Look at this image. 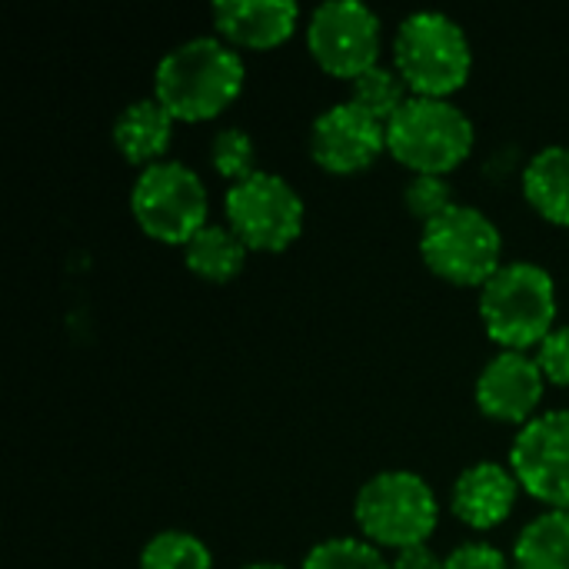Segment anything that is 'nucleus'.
<instances>
[{
  "instance_id": "obj_5",
  "label": "nucleus",
  "mask_w": 569,
  "mask_h": 569,
  "mask_svg": "<svg viewBox=\"0 0 569 569\" xmlns=\"http://www.w3.org/2000/svg\"><path fill=\"white\" fill-rule=\"evenodd\" d=\"M473 120L447 97H410L387 123V150L413 173L447 177L473 150Z\"/></svg>"
},
{
  "instance_id": "obj_11",
  "label": "nucleus",
  "mask_w": 569,
  "mask_h": 569,
  "mask_svg": "<svg viewBox=\"0 0 569 569\" xmlns=\"http://www.w3.org/2000/svg\"><path fill=\"white\" fill-rule=\"evenodd\" d=\"M387 150V123L353 100L327 107L310 123V157L330 173H360Z\"/></svg>"
},
{
  "instance_id": "obj_19",
  "label": "nucleus",
  "mask_w": 569,
  "mask_h": 569,
  "mask_svg": "<svg viewBox=\"0 0 569 569\" xmlns=\"http://www.w3.org/2000/svg\"><path fill=\"white\" fill-rule=\"evenodd\" d=\"M140 569H213V553L187 530H163L140 550Z\"/></svg>"
},
{
  "instance_id": "obj_8",
  "label": "nucleus",
  "mask_w": 569,
  "mask_h": 569,
  "mask_svg": "<svg viewBox=\"0 0 569 569\" xmlns=\"http://www.w3.org/2000/svg\"><path fill=\"white\" fill-rule=\"evenodd\" d=\"M223 213L230 230L250 247L263 253L287 250L300 233L307 220L303 197L270 170H257L253 177L230 183L223 197Z\"/></svg>"
},
{
  "instance_id": "obj_2",
  "label": "nucleus",
  "mask_w": 569,
  "mask_h": 569,
  "mask_svg": "<svg viewBox=\"0 0 569 569\" xmlns=\"http://www.w3.org/2000/svg\"><path fill=\"white\" fill-rule=\"evenodd\" d=\"M480 320L503 350H533L557 327V283L530 260L503 263L480 287Z\"/></svg>"
},
{
  "instance_id": "obj_6",
  "label": "nucleus",
  "mask_w": 569,
  "mask_h": 569,
  "mask_svg": "<svg viewBox=\"0 0 569 569\" xmlns=\"http://www.w3.org/2000/svg\"><path fill=\"white\" fill-rule=\"evenodd\" d=\"M420 257L447 283L483 287L503 267V237L483 210L453 203L423 227Z\"/></svg>"
},
{
  "instance_id": "obj_22",
  "label": "nucleus",
  "mask_w": 569,
  "mask_h": 569,
  "mask_svg": "<svg viewBox=\"0 0 569 569\" xmlns=\"http://www.w3.org/2000/svg\"><path fill=\"white\" fill-rule=\"evenodd\" d=\"M210 163L230 183H240V180L253 177L257 173V143H253V137L247 130H240V127L217 130L213 140H210Z\"/></svg>"
},
{
  "instance_id": "obj_15",
  "label": "nucleus",
  "mask_w": 569,
  "mask_h": 569,
  "mask_svg": "<svg viewBox=\"0 0 569 569\" xmlns=\"http://www.w3.org/2000/svg\"><path fill=\"white\" fill-rule=\"evenodd\" d=\"M173 113L157 100V97H143L127 103L117 120H113V143L117 150L137 163L140 170L150 163H160L163 153L170 150L173 140Z\"/></svg>"
},
{
  "instance_id": "obj_1",
  "label": "nucleus",
  "mask_w": 569,
  "mask_h": 569,
  "mask_svg": "<svg viewBox=\"0 0 569 569\" xmlns=\"http://www.w3.org/2000/svg\"><path fill=\"white\" fill-rule=\"evenodd\" d=\"M247 80L243 57L233 43L213 33L190 37L170 47L153 70V97L173 120L200 123L227 110Z\"/></svg>"
},
{
  "instance_id": "obj_27",
  "label": "nucleus",
  "mask_w": 569,
  "mask_h": 569,
  "mask_svg": "<svg viewBox=\"0 0 569 569\" xmlns=\"http://www.w3.org/2000/svg\"><path fill=\"white\" fill-rule=\"evenodd\" d=\"M240 569H287L283 563H270V560H253V563H247V567Z\"/></svg>"
},
{
  "instance_id": "obj_20",
  "label": "nucleus",
  "mask_w": 569,
  "mask_h": 569,
  "mask_svg": "<svg viewBox=\"0 0 569 569\" xmlns=\"http://www.w3.org/2000/svg\"><path fill=\"white\" fill-rule=\"evenodd\" d=\"M413 93H410V87L403 83V77L397 73V67H383V63H377V67H370L367 73H360L357 80H353V103L357 107H363L367 113H373L377 120H383V123H390L393 120V113L410 100Z\"/></svg>"
},
{
  "instance_id": "obj_7",
  "label": "nucleus",
  "mask_w": 569,
  "mask_h": 569,
  "mask_svg": "<svg viewBox=\"0 0 569 569\" xmlns=\"http://www.w3.org/2000/svg\"><path fill=\"white\" fill-rule=\"evenodd\" d=\"M130 210L147 237L187 247V240L210 223V193L193 167L180 160H160L143 167L133 180Z\"/></svg>"
},
{
  "instance_id": "obj_10",
  "label": "nucleus",
  "mask_w": 569,
  "mask_h": 569,
  "mask_svg": "<svg viewBox=\"0 0 569 569\" xmlns=\"http://www.w3.org/2000/svg\"><path fill=\"white\" fill-rule=\"evenodd\" d=\"M510 470L523 493L569 513V410H547L523 423L510 447Z\"/></svg>"
},
{
  "instance_id": "obj_13",
  "label": "nucleus",
  "mask_w": 569,
  "mask_h": 569,
  "mask_svg": "<svg viewBox=\"0 0 569 569\" xmlns=\"http://www.w3.org/2000/svg\"><path fill=\"white\" fill-rule=\"evenodd\" d=\"M520 490L523 487L510 467L480 460L457 477L450 503H453L457 520L467 523L470 530H493V527L507 523V517L517 507Z\"/></svg>"
},
{
  "instance_id": "obj_12",
  "label": "nucleus",
  "mask_w": 569,
  "mask_h": 569,
  "mask_svg": "<svg viewBox=\"0 0 569 569\" xmlns=\"http://www.w3.org/2000/svg\"><path fill=\"white\" fill-rule=\"evenodd\" d=\"M547 377L533 353L500 350L477 377V407L497 423H530L543 400Z\"/></svg>"
},
{
  "instance_id": "obj_23",
  "label": "nucleus",
  "mask_w": 569,
  "mask_h": 569,
  "mask_svg": "<svg viewBox=\"0 0 569 569\" xmlns=\"http://www.w3.org/2000/svg\"><path fill=\"white\" fill-rule=\"evenodd\" d=\"M403 203L410 210V217H417L423 227L437 217H443L457 200H453V187L447 183V177L437 173H413L403 187Z\"/></svg>"
},
{
  "instance_id": "obj_9",
  "label": "nucleus",
  "mask_w": 569,
  "mask_h": 569,
  "mask_svg": "<svg viewBox=\"0 0 569 569\" xmlns=\"http://www.w3.org/2000/svg\"><path fill=\"white\" fill-rule=\"evenodd\" d=\"M380 17L363 0H327L310 13L307 47L330 77L353 83L380 63Z\"/></svg>"
},
{
  "instance_id": "obj_16",
  "label": "nucleus",
  "mask_w": 569,
  "mask_h": 569,
  "mask_svg": "<svg viewBox=\"0 0 569 569\" xmlns=\"http://www.w3.org/2000/svg\"><path fill=\"white\" fill-rule=\"evenodd\" d=\"M527 203L550 223L569 227V147L553 143L533 153L523 170Z\"/></svg>"
},
{
  "instance_id": "obj_26",
  "label": "nucleus",
  "mask_w": 569,
  "mask_h": 569,
  "mask_svg": "<svg viewBox=\"0 0 569 569\" xmlns=\"http://www.w3.org/2000/svg\"><path fill=\"white\" fill-rule=\"evenodd\" d=\"M393 569H443V557H437L427 543L407 547L393 557Z\"/></svg>"
},
{
  "instance_id": "obj_21",
  "label": "nucleus",
  "mask_w": 569,
  "mask_h": 569,
  "mask_svg": "<svg viewBox=\"0 0 569 569\" xmlns=\"http://www.w3.org/2000/svg\"><path fill=\"white\" fill-rule=\"evenodd\" d=\"M300 569H393V563L370 543L357 537H333L317 543Z\"/></svg>"
},
{
  "instance_id": "obj_24",
  "label": "nucleus",
  "mask_w": 569,
  "mask_h": 569,
  "mask_svg": "<svg viewBox=\"0 0 569 569\" xmlns=\"http://www.w3.org/2000/svg\"><path fill=\"white\" fill-rule=\"evenodd\" d=\"M537 363L553 387H569V323L553 327V333L537 347Z\"/></svg>"
},
{
  "instance_id": "obj_4",
  "label": "nucleus",
  "mask_w": 569,
  "mask_h": 569,
  "mask_svg": "<svg viewBox=\"0 0 569 569\" xmlns=\"http://www.w3.org/2000/svg\"><path fill=\"white\" fill-rule=\"evenodd\" d=\"M353 520L363 540L400 553L430 540L440 523V503L433 487L420 473L383 470L357 490Z\"/></svg>"
},
{
  "instance_id": "obj_25",
  "label": "nucleus",
  "mask_w": 569,
  "mask_h": 569,
  "mask_svg": "<svg viewBox=\"0 0 569 569\" xmlns=\"http://www.w3.org/2000/svg\"><path fill=\"white\" fill-rule=\"evenodd\" d=\"M443 569H510V560L493 543L470 540L460 543L450 557H443Z\"/></svg>"
},
{
  "instance_id": "obj_17",
  "label": "nucleus",
  "mask_w": 569,
  "mask_h": 569,
  "mask_svg": "<svg viewBox=\"0 0 569 569\" xmlns=\"http://www.w3.org/2000/svg\"><path fill=\"white\" fill-rule=\"evenodd\" d=\"M247 243L230 230V223H207L200 227L187 247H183V263L190 273L210 283H227L233 280L243 263H247Z\"/></svg>"
},
{
  "instance_id": "obj_14",
  "label": "nucleus",
  "mask_w": 569,
  "mask_h": 569,
  "mask_svg": "<svg viewBox=\"0 0 569 569\" xmlns=\"http://www.w3.org/2000/svg\"><path fill=\"white\" fill-rule=\"evenodd\" d=\"M210 13L227 43L270 50L293 33L300 7L293 0H220L210 7Z\"/></svg>"
},
{
  "instance_id": "obj_18",
  "label": "nucleus",
  "mask_w": 569,
  "mask_h": 569,
  "mask_svg": "<svg viewBox=\"0 0 569 569\" xmlns=\"http://www.w3.org/2000/svg\"><path fill=\"white\" fill-rule=\"evenodd\" d=\"M517 569H569V513L547 510L530 520L513 543Z\"/></svg>"
},
{
  "instance_id": "obj_3",
  "label": "nucleus",
  "mask_w": 569,
  "mask_h": 569,
  "mask_svg": "<svg viewBox=\"0 0 569 569\" xmlns=\"http://www.w3.org/2000/svg\"><path fill=\"white\" fill-rule=\"evenodd\" d=\"M393 67L413 97H450L473 70L467 30L440 10H413L393 37Z\"/></svg>"
}]
</instances>
